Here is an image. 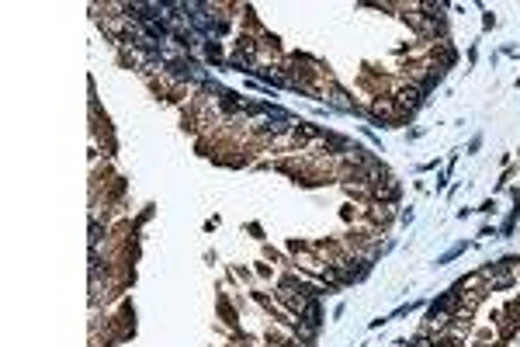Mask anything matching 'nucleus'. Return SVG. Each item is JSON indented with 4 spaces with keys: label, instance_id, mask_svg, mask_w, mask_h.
Instances as JSON below:
<instances>
[{
    "label": "nucleus",
    "instance_id": "20e7f679",
    "mask_svg": "<svg viewBox=\"0 0 520 347\" xmlns=\"http://www.w3.org/2000/svg\"><path fill=\"white\" fill-rule=\"evenodd\" d=\"M413 347H433V344H430L427 337H416V340H413Z\"/></svg>",
    "mask_w": 520,
    "mask_h": 347
},
{
    "label": "nucleus",
    "instance_id": "f257e3e1",
    "mask_svg": "<svg viewBox=\"0 0 520 347\" xmlns=\"http://www.w3.org/2000/svg\"><path fill=\"white\" fill-rule=\"evenodd\" d=\"M395 97H399V104H403V108H409V111L423 104V91H420L416 84H409V87H403V91H399Z\"/></svg>",
    "mask_w": 520,
    "mask_h": 347
},
{
    "label": "nucleus",
    "instance_id": "7ed1b4c3",
    "mask_svg": "<svg viewBox=\"0 0 520 347\" xmlns=\"http://www.w3.org/2000/svg\"><path fill=\"white\" fill-rule=\"evenodd\" d=\"M97 240H101V222H94V226H90V243L97 247Z\"/></svg>",
    "mask_w": 520,
    "mask_h": 347
},
{
    "label": "nucleus",
    "instance_id": "f03ea898",
    "mask_svg": "<svg viewBox=\"0 0 520 347\" xmlns=\"http://www.w3.org/2000/svg\"><path fill=\"white\" fill-rule=\"evenodd\" d=\"M375 115H378V118H388V115H392V101H388V97H385V101L378 97V101H375Z\"/></svg>",
    "mask_w": 520,
    "mask_h": 347
}]
</instances>
